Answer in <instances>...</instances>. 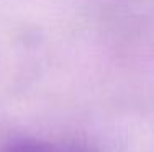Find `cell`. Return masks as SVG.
<instances>
[{
	"mask_svg": "<svg viewBox=\"0 0 154 152\" xmlns=\"http://www.w3.org/2000/svg\"><path fill=\"white\" fill-rule=\"evenodd\" d=\"M8 152H77L75 147H57L51 144H39V142H18L10 146Z\"/></svg>",
	"mask_w": 154,
	"mask_h": 152,
	"instance_id": "cell-1",
	"label": "cell"
}]
</instances>
